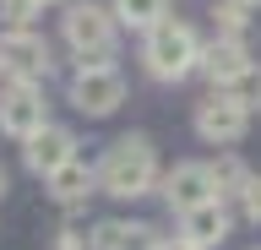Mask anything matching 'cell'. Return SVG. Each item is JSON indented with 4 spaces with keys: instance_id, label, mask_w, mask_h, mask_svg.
<instances>
[{
    "instance_id": "1",
    "label": "cell",
    "mask_w": 261,
    "mask_h": 250,
    "mask_svg": "<svg viewBox=\"0 0 261 250\" xmlns=\"http://www.w3.org/2000/svg\"><path fill=\"white\" fill-rule=\"evenodd\" d=\"M98 190L103 196H120V201H136V196H152L158 190V152L147 136H120L103 163H98Z\"/></svg>"
},
{
    "instance_id": "2",
    "label": "cell",
    "mask_w": 261,
    "mask_h": 250,
    "mask_svg": "<svg viewBox=\"0 0 261 250\" xmlns=\"http://www.w3.org/2000/svg\"><path fill=\"white\" fill-rule=\"evenodd\" d=\"M142 66H147V76H158V82L191 76V71L201 66V38H196V27L191 22H174V17H163L158 27H147Z\"/></svg>"
},
{
    "instance_id": "3",
    "label": "cell",
    "mask_w": 261,
    "mask_h": 250,
    "mask_svg": "<svg viewBox=\"0 0 261 250\" xmlns=\"http://www.w3.org/2000/svg\"><path fill=\"white\" fill-rule=\"evenodd\" d=\"M201 76L212 82V93H228V98L240 103H256L261 98V71L245 49V38H212L207 49H201Z\"/></svg>"
},
{
    "instance_id": "4",
    "label": "cell",
    "mask_w": 261,
    "mask_h": 250,
    "mask_svg": "<svg viewBox=\"0 0 261 250\" xmlns=\"http://www.w3.org/2000/svg\"><path fill=\"white\" fill-rule=\"evenodd\" d=\"M65 44L76 49L82 66H109L114 60V11L109 6H93V0H76L65 6Z\"/></svg>"
},
{
    "instance_id": "5",
    "label": "cell",
    "mask_w": 261,
    "mask_h": 250,
    "mask_svg": "<svg viewBox=\"0 0 261 250\" xmlns=\"http://www.w3.org/2000/svg\"><path fill=\"white\" fill-rule=\"evenodd\" d=\"M55 54H49V38L33 33V27H6L0 33V71L11 82H44Z\"/></svg>"
},
{
    "instance_id": "6",
    "label": "cell",
    "mask_w": 261,
    "mask_h": 250,
    "mask_svg": "<svg viewBox=\"0 0 261 250\" xmlns=\"http://www.w3.org/2000/svg\"><path fill=\"white\" fill-rule=\"evenodd\" d=\"M245 131H250V103L228 98V93H212L196 103V136L207 147H234V142H245Z\"/></svg>"
},
{
    "instance_id": "7",
    "label": "cell",
    "mask_w": 261,
    "mask_h": 250,
    "mask_svg": "<svg viewBox=\"0 0 261 250\" xmlns=\"http://www.w3.org/2000/svg\"><path fill=\"white\" fill-rule=\"evenodd\" d=\"M49 125V103L38 93V82H6L0 87V131L16 136V142H28L33 131H44Z\"/></svg>"
},
{
    "instance_id": "8",
    "label": "cell",
    "mask_w": 261,
    "mask_h": 250,
    "mask_svg": "<svg viewBox=\"0 0 261 250\" xmlns=\"http://www.w3.org/2000/svg\"><path fill=\"white\" fill-rule=\"evenodd\" d=\"M71 103H76L82 115H93V120L114 115V109L125 103V76L114 66H82L76 76H71Z\"/></svg>"
},
{
    "instance_id": "9",
    "label": "cell",
    "mask_w": 261,
    "mask_h": 250,
    "mask_svg": "<svg viewBox=\"0 0 261 250\" xmlns=\"http://www.w3.org/2000/svg\"><path fill=\"white\" fill-rule=\"evenodd\" d=\"M158 196L174 207V212H191L201 201H218L212 196V174L207 163H174L169 174H158Z\"/></svg>"
},
{
    "instance_id": "10",
    "label": "cell",
    "mask_w": 261,
    "mask_h": 250,
    "mask_svg": "<svg viewBox=\"0 0 261 250\" xmlns=\"http://www.w3.org/2000/svg\"><path fill=\"white\" fill-rule=\"evenodd\" d=\"M22 158H28L33 174H55V169H65L71 158H76V136L65 131V125H44V131H33L28 142H22Z\"/></svg>"
},
{
    "instance_id": "11",
    "label": "cell",
    "mask_w": 261,
    "mask_h": 250,
    "mask_svg": "<svg viewBox=\"0 0 261 250\" xmlns=\"http://www.w3.org/2000/svg\"><path fill=\"white\" fill-rule=\"evenodd\" d=\"M179 239H191L196 250H212L228 239V207L223 201H201L191 212H179Z\"/></svg>"
},
{
    "instance_id": "12",
    "label": "cell",
    "mask_w": 261,
    "mask_h": 250,
    "mask_svg": "<svg viewBox=\"0 0 261 250\" xmlns=\"http://www.w3.org/2000/svg\"><path fill=\"white\" fill-rule=\"evenodd\" d=\"M93 190H98V169H87L82 158H71L65 169L49 174V196L60 201V207H76V201H87Z\"/></svg>"
},
{
    "instance_id": "13",
    "label": "cell",
    "mask_w": 261,
    "mask_h": 250,
    "mask_svg": "<svg viewBox=\"0 0 261 250\" xmlns=\"http://www.w3.org/2000/svg\"><path fill=\"white\" fill-rule=\"evenodd\" d=\"M93 250H158V234L147 229V223H120V217H109V223L93 229Z\"/></svg>"
},
{
    "instance_id": "14",
    "label": "cell",
    "mask_w": 261,
    "mask_h": 250,
    "mask_svg": "<svg viewBox=\"0 0 261 250\" xmlns=\"http://www.w3.org/2000/svg\"><path fill=\"white\" fill-rule=\"evenodd\" d=\"M114 11V22H125V27H158L163 17H169V0H114L109 6Z\"/></svg>"
},
{
    "instance_id": "15",
    "label": "cell",
    "mask_w": 261,
    "mask_h": 250,
    "mask_svg": "<svg viewBox=\"0 0 261 250\" xmlns=\"http://www.w3.org/2000/svg\"><path fill=\"white\" fill-rule=\"evenodd\" d=\"M207 174H212V196L223 201V196H245V185H250V174H245V163L234 158V152H223L218 163H207Z\"/></svg>"
},
{
    "instance_id": "16",
    "label": "cell",
    "mask_w": 261,
    "mask_h": 250,
    "mask_svg": "<svg viewBox=\"0 0 261 250\" xmlns=\"http://www.w3.org/2000/svg\"><path fill=\"white\" fill-rule=\"evenodd\" d=\"M245 0H212V27H218V38H245Z\"/></svg>"
},
{
    "instance_id": "17",
    "label": "cell",
    "mask_w": 261,
    "mask_h": 250,
    "mask_svg": "<svg viewBox=\"0 0 261 250\" xmlns=\"http://www.w3.org/2000/svg\"><path fill=\"white\" fill-rule=\"evenodd\" d=\"M44 11V0H0V17L6 27H33V17Z\"/></svg>"
},
{
    "instance_id": "18",
    "label": "cell",
    "mask_w": 261,
    "mask_h": 250,
    "mask_svg": "<svg viewBox=\"0 0 261 250\" xmlns=\"http://www.w3.org/2000/svg\"><path fill=\"white\" fill-rule=\"evenodd\" d=\"M87 245H93V234H87V229H76V223H65V229H60V239H55V250H87Z\"/></svg>"
},
{
    "instance_id": "19",
    "label": "cell",
    "mask_w": 261,
    "mask_h": 250,
    "mask_svg": "<svg viewBox=\"0 0 261 250\" xmlns=\"http://www.w3.org/2000/svg\"><path fill=\"white\" fill-rule=\"evenodd\" d=\"M245 212H250V217H256V223H261V174H250V185H245Z\"/></svg>"
},
{
    "instance_id": "20",
    "label": "cell",
    "mask_w": 261,
    "mask_h": 250,
    "mask_svg": "<svg viewBox=\"0 0 261 250\" xmlns=\"http://www.w3.org/2000/svg\"><path fill=\"white\" fill-rule=\"evenodd\" d=\"M158 250H196L191 239H158Z\"/></svg>"
},
{
    "instance_id": "21",
    "label": "cell",
    "mask_w": 261,
    "mask_h": 250,
    "mask_svg": "<svg viewBox=\"0 0 261 250\" xmlns=\"http://www.w3.org/2000/svg\"><path fill=\"white\" fill-rule=\"evenodd\" d=\"M0 196H6V169H0Z\"/></svg>"
},
{
    "instance_id": "22",
    "label": "cell",
    "mask_w": 261,
    "mask_h": 250,
    "mask_svg": "<svg viewBox=\"0 0 261 250\" xmlns=\"http://www.w3.org/2000/svg\"><path fill=\"white\" fill-rule=\"evenodd\" d=\"M245 6H261V0H245Z\"/></svg>"
}]
</instances>
